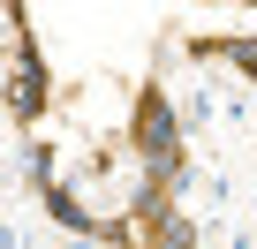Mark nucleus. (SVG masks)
I'll use <instances>...</instances> for the list:
<instances>
[{"instance_id":"obj_1","label":"nucleus","mask_w":257,"mask_h":249,"mask_svg":"<svg viewBox=\"0 0 257 249\" xmlns=\"http://www.w3.org/2000/svg\"><path fill=\"white\" fill-rule=\"evenodd\" d=\"M219 249H257V226H249V219H227V226H219Z\"/></svg>"},{"instance_id":"obj_2","label":"nucleus","mask_w":257,"mask_h":249,"mask_svg":"<svg viewBox=\"0 0 257 249\" xmlns=\"http://www.w3.org/2000/svg\"><path fill=\"white\" fill-rule=\"evenodd\" d=\"M16 174H23V159H16V151H0V211H8V196H16Z\"/></svg>"},{"instance_id":"obj_3","label":"nucleus","mask_w":257,"mask_h":249,"mask_svg":"<svg viewBox=\"0 0 257 249\" xmlns=\"http://www.w3.org/2000/svg\"><path fill=\"white\" fill-rule=\"evenodd\" d=\"M53 249H91V241H53Z\"/></svg>"}]
</instances>
